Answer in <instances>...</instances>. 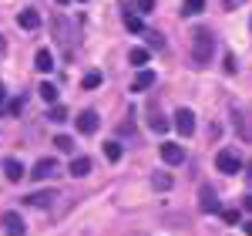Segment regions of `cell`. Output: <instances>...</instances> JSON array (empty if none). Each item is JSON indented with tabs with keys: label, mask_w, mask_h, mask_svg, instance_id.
<instances>
[{
	"label": "cell",
	"mask_w": 252,
	"mask_h": 236,
	"mask_svg": "<svg viewBox=\"0 0 252 236\" xmlns=\"http://www.w3.org/2000/svg\"><path fill=\"white\" fill-rule=\"evenodd\" d=\"M212 51H215V38L209 34V31H195L192 34V58H195V64H209Z\"/></svg>",
	"instance_id": "1"
},
{
	"label": "cell",
	"mask_w": 252,
	"mask_h": 236,
	"mask_svg": "<svg viewBox=\"0 0 252 236\" xmlns=\"http://www.w3.org/2000/svg\"><path fill=\"white\" fill-rule=\"evenodd\" d=\"M215 169L225 172V176H235V172H242V158H239V152H232V149H222V152L215 156Z\"/></svg>",
	"instance_id": "2"
},
{
	"label": "cell",
	"mask_w": 252,
	"mask_h": 236,
	"mask_svg": "<svg viewBox=\"0 0 252 236\" xmlns=\"http://www.w3.org/2000/svg\"><path fill=\"white\" fill-rule=\"evenodd\" d=\"M175 128H178V135H195V115H192V108H178L175 112Z\"/></svg>",
	"instance_id": "3"
},
{
	"label": "cell",
	"mask_w": 252,
	"mask_h": 236,
	"mask_svg": "<svg viewBox=\"0 0 252 236\" xmlns=\"http://www.w3.org/2000/svg\"><path fill=\"white\" fill-rule=\"evenodd\" d=\"M0 226H3L7 236H24L27 233V226H24V219H20L17 213H3V216H0Z\"/></svg>",
	"instance_id": "4"
},
{
	"label": "cell",
	"mask_w": 252,
	"mask_h": 236,
	"mask_svg": "<svg viewBox=\"0 0 252 236\" xmlns=\"http://www.w3.org/2000/svg\"><path fill=\"white\" fill-rule=\"evenodd\" d=\"M58 176V162L54 158H40L37 165L31 169V179H37V182H44V179H54Z\"/></svg>",
	"instance_id": "5"
},
{
	"label": "cell",
	"mask_w": 252,
	"mask_h": 236,
	"mask_svg": "<svg viewBox=\"0 0 252 236\" xmlns=\"http://www.w3.org/2000/svg\"><path fill=\"white\" fill-rule=\"evenodd\" d=\"M97 125H101L97 112H81V115H78V132H81V135H94Z\"/></svg>",
	"instance_id": "6"
},
{
	"label": "cell",
	"mask_w": 252,
	"mask_h": 236,
	"mask_svg": "<svg viewBox=\"0 0 252 236\" xmlns=\"http://www.w3.org/2000/svg\"><path fill=\"white\" fill-rule=\"evenodd\" d=\"M161 158H165L168 165H182V162H185V149L175 145V142H165V145H161Z\"/></svg>",
	"instance_id": "7"
},
{
	"label": "cell",
	"mask_w": 252,
	"mask_h": 236,
	"mask_svg": "<svg viewBox=\"0 0 252 236\" xmlns=\"http://www.w3.org/2000/svg\"><path fill=\"white\" fill-rule=\"evenodd\" d=\"M121 17H125V27L131 31V34H145V24L138 17L135 10H131V3H125V10H121Z\"/></svg>",
	"instance_id": "8"
},
{
	"label": "cell",
	"mask_w": 252,
	"mask_h": 236,
	"mask_svg": "<svg viewBox=\"0 0 252 236\" xmlns=\"http://www.w3.org/2000/svg\"><path fill=\"white\" fill-rule=\"evenodd\" d=\"M34 68H37L40 75H47V71H54V54H51L47 47H40L37 54H34Z\"/></svg>",
	"instance_id": "9"
},
{
	"label": "cell",
	"mask_w": 252,
	"mask_h": 236,
	"mask_svg": "<svg viewBox=\"0 0 252 236\" xmlns=\"http://www.w3.org/2000/svg\"><path fill=\"white\" fill-rule=\"evenodd\" d=\"M67 172H71L74 179L88 176V172H91V158H88V156H78V158H71V165H67Z\"/></svg>",
	"instance_id": "10"
},
{
	"label": "cell",
	"mask_w": 252,
	"mask_h": 236,
	"mask_svg": "<svg viewBox=\"0 0 252 236\" xmlns=\"http://www.w3.org/2000/svg\"><path fill=\"white\" fill-rule=\"evenodd\" d=\"M198 206H202V213H219V209H222L212 189H202V196H198Z\"/></svg>",
	"instance_id": "11"
},
{
	"label": "cell",
	"mask_w": 252,
	"mask_h": 236,
	"mask_svg": "<svg viewBox=\"0 0 252 236\" xmlns=\"http://www.w3.org/2000/svg\"><path fill=\"white\" fill-rule=\"evenodd\" d=\"M3 176L10 179V182H20V179H24V165H20L17 158H7V162H3Z\"/></svg>",
	"instance_id": "12"
},
{
	"label": "cell",
	"mask_w": 252,
	"mask_h": 236,
	"mask_svg": "<svg viewBox=\"0 0 252 236\" xmlns=\"http://www.w3.org/2000/svg\"><path fill=\"white\" fill-rule=\"evenodd\" d=\"M17 24L24 27V31H34V27H40V14H37V10H20Z\"/></svg>",
	"instance_id": "13"
},
{
	"label": "cell",
	"mask_w": 252,
	"mask_h": 236,
	"mask_svg": "<svg viewBox=\"0 0 252 236\" xmlns=\"http://www.w3.org/2000/svg\"><path fill=\"white\" fill-rule=\"evenodd\" d=\"M152 84H155V71H141L135 78V84H131V91H148Z\"/></svg>",
	"instance_id": "14"
},
{
	"label": "cell",
	"mask_w": 252,
	"mask_h": 236,
	"mask_svg": "<svg viewBox=\"0 0 252 236\" xmlns=\"http://www.w3.org/2000/svg\"><path fill=\"white\" fill-rule=\"evenodd\" d=\"M54 193H31V196L24 199V202H27V206H51V202H54Z\"/></svg>",
	"instance_id": "15"
},
{
	"label": "cell",
	"mask_w": 252,
	"mask_h": 236,
	"mask_svg": "<svg viewBox=\"0 0 252 236\" xmlns=\"http://www.w3.org/2000/svg\"><path fill=\"white\" fill-rule=\"evenodd\" d=\"M37 95H40L44 101H47V105H58V88H54L51 81H44V84H40V88H37Z\"/></svg>",
	"instance_id": "16"
},
{
	"label": "cell",
	"mask_w": 252,
	"mask_h": 236,
	"mask_svg": "<svg viewBox=\"0 0 252 236\" xmlns=\"http://www.w3.org/2000/svg\"><path fill=\"white\" fill-rule=\"evenodd\" d=\"M101 81H104L101 71H88V75L81 78V88H88V91H91V88H101Z\"/></svg>",
	"instance_id": "17"
},
{
	"label": "cell",
	"mask_w": 252,
	"mask_h": 236,
	"mask_svg": "<svg viewBox=\"0 0 252 236\" xmlns=\"http://www.w3.org/2000/svg\"><path fill=\"white\" fill-rule=\"evenodd\" d=\"M202 10H205V0H185V3H182V14H185V17H195V14H202Z\"/></svg>",
	"instance_id": "18"
},
{
	"label": "cell",
	"mask_w": 252,
	"mask_h": 236,
	"mask_svg": "<svg viewBox=\"0 0 252 236\" xmlns=\"http://www.w3.org/2000/svg\"><path fill=\"white\" fill-rule=\"evenodd\" d=\"M128 61H131L135 68H141V64H148V61H152V51H145V47H135V51L128 54Z\"/></svg>",
	"instance_id": "19"
},
{
	"label": "cell",
	"mask_w": 252,
	"mask_h": 236,
	"mask_svg": "<svg viewBox=\"0 0 252 236\" xmlns=\"http://www.w3.org/2000/svg\"><path fill=\"white\" fill-rule=\"evenodd\" d=\"M104 158H108V162H118V158H121V142H115V138L104 142Z\"/></svg>",
	"instance_id": "20"
},
{
	"label": "cell",
	"mask_w": 252,
	"mask_h": 236,
	"mask_svg": "<svg viewBox=\"0 0 252 236\" xmlns=\"http://www.w3.org/2000/svg\"><path fill=\"white\" fill-rule=\"evenodd\" d=\"M152 186L165 193V189H172V176L168 172H152Z\"/></svg>",
	"instance_id": "21"
},
{
	"label": "cell",
	"mask_w": 252,
	"mask_h": 236,
	"mask_svg": "<svg viewBox=\"0 0 252 236\" xmlns=\"http://www.w3.org/2000/svg\"><path fill=\"white\" fill-rule=\"evenodd\" d=\"M47 118H51V121H67V108H64V105H51V112H47Z\"/></svg>",
	"instance_id": "22"
},
{
	"label": "cell",
	"mask_w": 252,
	"mask_h": 236,
	"mask_svg": "<svg viewBox=\"0 0 252 236\" xmlns=\"http://www.w3.org/2000/svg\"><path fill=\"white\" fill-rule=\"evenodd\" d=\"M131 10H135V14H152V10H155V0H135Z\"/></svg>",
	"instance_id": "23"
},
{
	"label": "cell",
	"mask_w": 252,
	"mask_h": 236,
	"mask_svg": "<svg viewBox=\"0 0 252 236\" xmlns=\"http://www.w3.org/2000/svg\"><path fill=\"white\" fill-rule=\"evenodd\" d=\"M54 145H58V152H71V149H74V142H71L67 135H58V138H54Z\"/></svg>",
	"instance_id": "24"
},
{
	"label": "cell",
	"mask_w": 252,
	"mask_h": 236,
	"mask_svg": "<svg viewBox=\"0 0 252 236\" xmlns=\"http://www.w3.org/2000/svg\"><path fill=\"white\" fill-rule=\"evenodd\" d=\"M219 213H222V219H225L229 226H235V223H239V209H219Z\"/></svg>",
	"instance_id": "25"
},
{
	"label": "cell",
	"mask_w": 252,
	"mask_h": 236,
	"mask_svg": "<svg viewBox=\"0 0 252 236\" xmlns=\"http://www.w3.org/2000/svg\"><path fill=\"white\" fill-rule=\"evenodd\" d=\"M7 112H10V115H20V112H24V98H14V101H7Z\"/></svg>",
	"instance_id": "26"
},
{
	"label": "cell",
	"mask_w": 252,
	"mask_h": 236,
	"mask_svg": "<svg viewBox=\"0 0 252 236\" xmlns=\"http://www.w3.org/2000/svg\"><path fill=\"white\" fill-rule=\"evenodd\" d=\"M145 38H148V44H152L155 51H161V47H165V40H161V34H145Z\"/></svg>",
	"instance_id": "27"
},
{
	"label": "cell",
	"mask_w": 252,
	"mask_h": 236,
	"mask_svg": "<svg viewBox=\"0 0 252 236\" xmlns=\"http://www.w3.org/2000/svg\"><path fill=\"white\" fill-rule=\"evenodd\" d=\"M152 128H155V132H168V121H165V118H152Z\"/></svg>",
	"instance_id": "28"
},
{
	"label": "cell",
	"mask_w": 252,
	"mask_h": 236,
	"mask_svg": "<svg viewBox=\"0 0 252 236\" xmlns=\"http://www.w3.org/2000/svg\"><path fill=\"white\" fill-rule=\"evenodd\" d=\"M222 68H225V75H235V58L232 54H225V64H222Z\"/></svg>",
	"instance_id": "29"
},
{
	"label": "cell",
	"mask_w": 252,
	"mask_h": 236,
	"mask_svg": "<svg viewBox=\"0 0 252 236\" xmlns=\"http://www.w3.org/2000/svg\"><path fill=\"white\" fill-rule=\"evenodd\" d=\"M242 209H246V213H252V196H246V199H242Z\"/></svg>",
	"instance_id": "30"
},
{
	"label": "cell",
	"mask_w": 252,
	"mask_h": 236,
	"mask_svg": "<svg viewBox=\"0 0 252 236\" xmlns=\"http://www.w3.org/2000/svg\"><path fill=\"white\" fill-rule=\"evenodd\" d=\"M3 101H7V88L0 84V105H3Z\"/></svg>",
	"instance_id": "31"
},
{
	"label": "cell",
	"mask_w": 252,
	"mask_h": 236,
	"mask_svg": "<svg viewBox=\"0 0 252 236\" xmlns=\"http://www.w3.org/2000/svg\"><path fill=\"white\" fill-rule=\"evenodd\" d=\"M239 3H242V0H225V7H239Z\"/></svg>",
	"instance_id": "32"
},
{
	"label": "cell",
	"mask_w": 252,
	"mask_h": 236,
	"mask_svg": "<svg viewBox=\"0 0 252 236\" xmlns=\"http://www.w3.org/2000/svg\"><path fill=\"white\" fill-rule=\"evenodd\" d=\"M246 236H252V219H249V223H246Z\"/></svg>",
	"instance_id": "33"
},
{
	"label": "cell",
	"mask_w": 252,
	"mask_h": 236,
	"mask_svg": "<svg viewBox=\"0 0 252 236\" xmlns=\"http://www.w3.org/2000/svg\"><path fill=\"white\" fill-rule=\"evenodd\" d=\"M0 51H3V38H0Z\"/></svg>",
	"instance_id": "34"
},
{
	"label": "cell",
	"mask_w": 252,
	"mask_h": 236,
	"mask_svg": "<svg viewBox=\"0 0 252 236\" xmlns=\"http://www.w3.org/2000/svg\"><path fill=\"white\" fill-rule=\"evenodd\" d=\"M249 179H252V165H249Z\"/></svg>",
	"instance_id": "35"
},
{
	"label": "cell",
	"mask_w": 252,
	"mask_h": 236,
	"mask_svg": "<svg viewBox=\"0 0 252 236\" xmlns=\"http://www.w3.org/2000/svg\"><path fill=\"white\" fill-rule=\"evenodd\" d=\"M58 3H67V0H58Z\"/></svg>",
	"instance_id": "36"
}]
</instances>
